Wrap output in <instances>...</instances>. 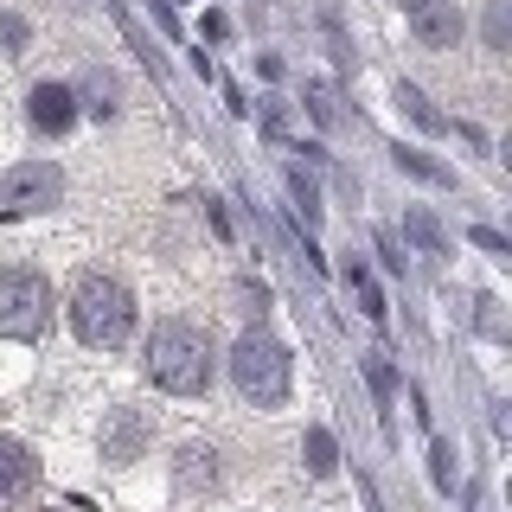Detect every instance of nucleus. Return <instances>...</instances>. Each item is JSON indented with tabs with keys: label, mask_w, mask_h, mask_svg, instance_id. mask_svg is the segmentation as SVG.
Instances as JSON below:
<instances>
[{
	"label": "nucleus",
	"mask_w": 512,
	"mask_h": 512,
	"mask_svg": "<svg viewBox=\"0 0 512 512\" xmlns=\"http://www.w3.org/2000/svg\"><path fill=\"white\" fill-rule=\"evenodd\" d=\"M180 493H212L218 487V448H205V442H186L180 448Z\"/></svg>",
	"instance_id": "obj_9"
},
{
	"label": "nucleus",
	"mask_w": 512,
	"mask_h": 512,
	"mask_svg": "<svg viewBox=\"0 0 512 512\" xmlns=\"http://www.w3.org/2000/svg\"><path fill=\"white\" fill-rule=\"evenodd\" d=\"M32 487H39V455L20 436H0V506L26 500Z\"/></svg>",
	"instance_id": "obj_8"
},
{
	"label": "nucleus",
	"mask_w": 512,
	"mask_h": 512,
	"mask_svg": "<svg viewBox=\"0 0 512 512\" xmlns=\"http://www.w3.org/2000/svg\"><path fill=\"white\" fill-rule=\"evenodd\" d=\"M301 461H308V474L314 480H327L333 468H340V448H333V429H308V436H301Z\"/></svg>",
	"instance_id": "obj_12"
},
{
	"label": "nucleus",
	"mask_w": 512,
	"mask_h": 512,
	"mask_svg": "<svg viewBox=\"0 0 512 512\" xmlns=\"http://www.w3.org/2000/svg\"><path fill=\"white\" fill-rule=\"evenodd\" d=\"M141 365H148V378L173 397H205L212 378H218L212 333L192 327V320H154L148 346H141Z\"/></svg>",
	"instance_id": "obj_1"
},
{
	"label": "nucleus",
	"mask_w": 512,
	"mask_h": 512,
	"mask_svg": "<svg viewBox=\"0 0 512 512\" xmlns=\"http://www.w3.org/2000/svg\"><path fill=\"white\" fill-rule=\"evenodd\" d=\"M288 378H295V359H288V346L269 340L263 327H250L244 340L231 346V384H237V397H244V404L276 410L282 397H288Z\"/></svg>",
	"instance_id": "obj_3"
},
{
	"label": "nucleus",
	"mask_w": 512,
	"mask_h": 512,
	"mask_svg": "<svg viewBox=\"0 0 512 512\" xmlns=\"http://www.w3.org/2000/svg\"><path fill=\"white\" fill-rule=\"evenodd\" d=\"M346 282H352V295H359V308L372 314V320H384V295H378L372 269H365V263H352V269H346Z\"/></svg>",
	"instance_id": "obj_13"
},
{
	"label": "nucleus",
	"mask_w": 512,
	"mask_h": 512,
	"mask_svg": "<svg viewBox=\"0 0 512 512\" xmlns=\"http://www.w3.org/2000/svg\"><path fill=\"white\" fill-rule=\"evenodd\" d=\"M397 109H404V116H410L416 128H442V116L429 109V96L416 90V84H397Z\"/></svg>",
	"instance_id": "obj_14"
},
{
	"label": "nucleus",
	"mask_w": 512,
	"mask_h": 512,
	"mask_svg": "<svg viewBox=\"0 0 512 512\" xmlns=\"http://www.w3.org/2000/svg\"><path fill=\"white\" fill-rule=\"evenodd\" d=\"M397 167H404V173H416V180H436V186H448V180H455L448 167H436V160H429V154H416V148H397Z\"/></svg>",
	"instance_id": "obj_15"
},
{
	"label": "nucleus",
	"mask_w": 512,
	"mask_h": 512,
	"mask_svg": "<svg viewBox=\"0 0 512 512\" xmlns=\"http://www.w3.org/2000/svg\"><path fill=\"white\" fill-rule=\"evenodd\" d=\"M0 45H7V52H26V20L20 13H0Z\"/></svg>",
	"instance_id": "obj_19"
},
{
	"label": "nucleus",
	"mask_w": 512,
	"mask_h": 512,
	"mask_svg": "<svg viewBox=\"0 0 512 512\" xmlns=\"http://www.w3.org/2000/svg\"><path fill=\"white\" fill-rule=\"evenodd\" d=\"M45 320H52V282L39 269H0V333L39 340Z\"/></svg>",
	"instance_id": "obj_4"
},
{
	"label": "nucleus",
	"mask_w": 512,
	"mask_h": 512,
	"mask_svg": "<svg viewBox=\"0 0 512 512\" xmlns=\"http://www.w3.org/2000/svg\"><path fill=\"white\" fill-rule=\"evenodd\" d=\"M154 442V423L141 410H109L103 416V461H116V468H128V461H141V448Z\"/></svg>",
	"instance_id": "obj_6"
},
{
	"label": "nucleus",
	"mask_w": 512,
	"mask_h": 512,
	"mask_svg": "<svg viewBox=\"0 0 512 512\" xmlns=\"http://www.w3.org/2000/svg\"><path fill=\"white\" fill-rule=\"evenodd\" d=\"M397 7H404V13H416V7H429V0H397Z\"/></svg>",
	"instance_id": "obj_24"
},
{
	"label": "nucleus",
	"mask_w": 512,
	"mask_h": 512,
	"mask_svg": "<svg viewBox=\"0 0 512 512\" xmlns=\"http://www.w3.org/2000/svg\"><path fill=\"white\" fill-rule=\"evenodd\" d=\"M288 186H295V199H301V218H320V192H314V180H308V173H288Z\"/></svg>",
	"instance_id": "obj_17"
},
{
	"label": "nucleus",
	"mask_w": 512,
	"mask_h": 512,
	"mask_svg": "<svg viewBox=\"0 0 512 512\" xmlns=\"http://www.w3.org/2000/svg\"><path fill=\"white\" fill-rule=\"evenodd\" d=\"M410 26H416V39H423V45H436V52L461 39V13H455V7H442V0L416 7V13H410Z\"/></svg>",
	"instance_id": "obj_10"
},
{
	"label": "nucleus",
	"mask_w": 512,
	"mask_h": 512,
	"mask_svg": "<svg viewBox=\"0 0 512 512\" xmlns=\"http://www.w3.org/2000/svg\"><path fill=\"white\" fill-rule=\"evenodd\" d=\"M487 45H493V52H506V0H493V7H487Z\"/></svg>",
	"instance_id": "obj_20"
},
{
	"label": "nucleus",
	"mask_w": 512,
	"mask_h": 512,
	"mask_svg": "<svg viewBox=\"0 0 512 512\" xmlns=\"http://www.w3.org/2000/svg\"><path fill=\"white\" fill-rule=\"evenodd\" d=\"M404 237H410V244L423 250V256H448V231H442V218H436V212H423V205H410V212H404Z\"/></svg>",
	"instance_id": "obj_11"
},
{
	"label": "nucleus",
	"mask_w": 512,
	"mask_h": 512,
	"mask_svg": "<svg viewBox=\"0 0 512 512\" xmlns=\"http://www.w3.org/2000/svg\"><path fill=\"white\" fill-rule=\"evenodd\" d=\"M365 378H372L378 397H391V365H384V352H372V359H365Z\"/></svg>",
	"instance_id": "obj_21"
},
{
	"label": "nucleus",
	"mask_w": 512,
	"mask_h": 512,
	"mask_svg": "<svg viewBox=\"0 0 512 512\" xmlns=\"http://www.w3.org/2000/svg\"><path fill=\"white\" fill-rule=\"evenodd\" d=\"M308 96H314V116H320V122H333V90H327V84H314Z\"/></svg>",
	"instance_id": "obj_22"
},
{
	"label": "nucleus",
	"mask_w": 512,
	"mask_h": 512,
	"mask_svg": "<svg viewBox=\"0 0 512 512\" xmlns=\"http://www.w3.org/2000/svg\"><path fill=\"white\" fill-rule=\"evenodd\" d=\"M26 116H32V128H39V135H64V128L77 122V90H71V84H32Z\"/></svg>",
	"instance_id": "obj_7"
},
{
	"label": "nucleus",
	"mask_w": 512,
	"mask_h": 512,
	"mask_svg": "<svg viewBox=\"0 0 512 512\" xmlns=\"http://www.w3.org/2000/svg\"><path fill=\"white\" fill-rule=\"evenodd\" d=\"M84 90L96 96V103H90L96 116H116V77H109V71H90V77H84Z\"/></svg>",
	"instance_id": "obj_16"
},
{
	"label": "nucleus",
	"mask_w": 512,
	"mask_h": 512,
	"mask_svg": "<svg viewBox=\"0 0 512 512\" xmlns=\"http://www.w3.org/2000/svg\"><path fill=\"white\" fill-rule=\"evenodd\" d=\"M474 244H480V250H493V256H506V237H500V231H487V224L474 231Z\"/></svg>",
	"instance_id": "obj_23"
},
{
	"label": "nucleus",
	"mask_w": 512,
	"mask_h": 512,
	"mask_svg": "<svg viewBox=\"0 0 512 512\" xmlns=\"http://www.w3.org/2000/svg\"><path fill=\"white\" fill-rule=\"evenodd\" d=\"M64 199V173L52 160H20V167L0 173V212L7 218H26V212H52Z\"/></svg>",
	"instance_id": "obj_5"
},
{
	"label": "nucleus",
	"mask_w": 512,
	"mask_h": 512,
	"mask_svg": "<svg viewBox=\"0 0 512 512\" xmlns=\"http://www.w3.org/2000/svg\"><path fill=\"white\" fill-rule=\"evenodd\" d=\"M71 327L90 352H116L135 340V295L103 269H84L71 288Z\"/></svg>",
	"instance_id": "obj_2"
},
{
	"label": "nucleus",
	"mask_w": 512,
	"mask_h": 512,
	"mask_svg": "<svg viewBox=\"0 0 512 512\" xmlns=\"http://www.w3.org/2000/svg\"><path fill=\"white\" fill-rule=\"evenodd\" d=\"M429 461H436V487H442V493H455V448L436 442V448H429Z\"/></svg>",
	"instance_id": "obj_18"
}]
</instances>
